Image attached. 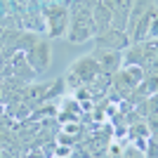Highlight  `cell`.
<instances>
[{"mask_svg":"<svg viewBox=\"0 0 158 158\" xmlns=\"http://www.w3.org/2000/svg\"><path fill=\"white\" fill-rule=\"evenodd\" d=\"M123 2H125V5H127V7H130V2H132V0H123Z\"/></svg>","mask_w":158,"mask_h":158,"instance_id":"cell-10","label":"cell"},{"mask_svg":"<svg viewBox=\"0 0 158 158\" xmlns=\"http://www.w3.org/2000/svg\"><path fill=\"white\" fill-rule=\"evenodd\" d=\"M92 57L97 59L99 71L106 73V76H113V73H116L120 66H123V54H120V50H106V47H97V50L92 52Z\"/></svg>","mask_w":158,"mask_h":158,"instance_id":"cell-5","label":"cell"},{"mask_svg":"<svg viewBox=\"0 0 158 158\" xmlns=\"http://www.w3.org/2000/svg\"><path fill=\"white\" fill-rule=\"evenodd\" d=\"M92 10H94V0H73V7L69 10L71 19H69V28H66L69 43L80 45V43H85V40L97 35Z\"/></svg>","mask_w":158,"mask_h":158,"instance_id":"cell-1","label":"cell"},{"mask_svg":"<svg viewBox=\"0 0 158 158\" xmlns=\"http://www.w3.org/2000/svg\"><path fill=\"white\" fill-rule=\"evenodd\" d=\"M71 153H73V144H64V142H59L57 149H54V156H57V158H71Z\"/></svg>","mask_w":158,"mask_h":158,"instance_id":"cell-9","label":"cell"},{"mask_svg":"<svg viewBox=\"0 0 158 158\" xmlns=\"http://www.w3.org/2000/svg\"><path fill=\"white\" fill-rule=\"evenodd\" d=\"M144 40H158V5H151L146 10L130 35V43H144Z\"/></svg>","mask_w":158,"mask_h":158,"instance_id":"cell-3","label":"cell"},{"mask_svg":"<svg viewBox=\"0 0 158 158\" xmlns=\"http://www.w3.org/2000/svg\"><path fill=\"white\" fill-rule=\"evenodd\" d=\"M24 54H26V61L31 64V69H33L35 73L47 71L50 59H52V47H50V40H40V38H38Z\"/></svg>","mask_w":158,"mask_h":158,"instance_id":"cell-4","label":"cell"},{"mask_svg":"<svg viewBox=\"0 0 158 158\" xmlns=\"http://www.w3.org/2000/svg\"><path fill=\"white\" fill-rule=\"evenodd\" d=\"M142 104H144L146 116H156V113H158V92H156V94H151V97H146Z\"/></svg>","mask_w":158,"mask_h":158,"instance_id":"cell-7","label":"cell"},{"mask_svg":"<svg viewBox=\"0 0 158 158\" xmlns=\"http://www.w3.org/2000/svg\"><path fill=\"white\" fill-rule=\"evenodd\" d=\"M40 12H43V19H45V26H47V38L66 35L71 12H69V7L64 2H43Z\"/></svg>","mask_w":158,"mask_h":158,"instance_id":"cell-2","label":"cell"},{"mask_svg":"<svg viewBox=\"0 0 158 158\" xmlns=\"http://www.w3.org/2000/svg\"><path fill=\"white\" fill-rule=\"evenodd\" d=\"M120 158H146V156H144V151L137 149L135 144H127V146H123V156Z\"/></svg>","mask_w":158,"mask_h":158,"instance_id":"cell-8","label":"cell"},{"mask_svg":"<svg viewBox=\"0 0 158 158\" xmlns=\"http://www.w3.org/2000/svg\"><path fill=\"white\" fill-rule=\"evenodd\" d=\"M97 47H106V50H125L130 45V38L123 28H106L104 33H97Z\"/></svg>","mask_w":158,"mask_h":158,"instance_id":"cell-6","label":"cell"}]
</instances>
